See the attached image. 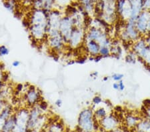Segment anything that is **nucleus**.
Masks as SVG:
<instances>
[{
  "label": "nucleus",
  "mask_w": 150,
  "mask_h": 132,
  "mask_svg": "<svg viewBox=\"0 0 150 132\" xmlns=\"http://www.w3.org/2000/svg\"><path fill=\"white\" fill-rule=\"evenodd\" d=\"M143 9L144 10L150 11V0H144Z\"/></svg>",
  "instance_id": "obj_24"
},
{
  "label": "nucleus",
  "mask_w": 150,
  "mask_h": 132,
  "mask_svg": "<svg viewBox=\"0 0 150 132\" xmlns=\"http://www.w3.org/2000/svg\"><path fill=\"white\" fill-rule=\"evenodd\" d=\"M100 55L103 57H107L110 56L111 50L110 47L108 46H101L100 50Z\"/></svg>",
  "instance_id": "obj_19"
},
{
  "label": "nucleus",
  "mask_w": 150,
  "mask_h": 132,
  "mask_svg": "<svg viewBox=\"0 0 150 132\" xmlns=\"http://www.w3.org/2000/svg\"><path fill=\"white\" fill-rule=\"evenodd\" d=\"M16 114H13L5 121L1 130L3 132H12L16 128Z\"/></svg>",
  "instance_id": "obj_14"
},
{
  "label": "nucleus",
  "mask_w": 150,
  "mask_h": 132,
  "mask_svg": "<svg viewBox=\"0 0 150 132\" xmlns=\"http://www.w3.org/2000/svg\"><path fill=\"white\" fill-rule=\"evenodd\" d=\"M41 93L34 86H30L25 94V102L29 106L32 107L41 102Z\"/></svg>",
  "instance_id": "obj_8"
},
{
  "label": "nucleus",
  "mask_w": 150,
  "mask_h": 132,
  "mask_svg": "<svg viewBox=\"0 0 150 132\" xmlns=\"http://www.w3.org/2000/svg\"><path fill=\"white\" fill-rule=\"evenodd\" d=\"M75 27L74 19L71 16H66L61 19L59 30L66 44H68L72 30Z\"/></svg>",
  "instance_id": "obj_2"
},
{
  "label": "nucleus",
  "mask_w": 150,
  "mask_h": 132,
  "mask_svg": "<svg viewBox=\"0 0 150 132\" xmlns=\"http://www.w3.org/2000/svg\"><path fill=\"white\" fill-rule=\"evenodd\" d=\"M87 60V57H80L79 59H77L76 62L78 64H84L86 61Z\"/></svg>",
  "instance_id": "obj_26"
},
{
  "label": "nucleus",
  "mask_w": 150,
  "mask_h": 132,
  "mask_svg": "<svg viewBox=\"0 0 150 132\" xmlns=\"http://www.w3.org/2000/svg\"><path fill=\"white\" fill-rule=\"evenodd\" d=\"M135 129L139 132H150V119L147 118L142 119Z\"/></svg>",
  "instance_id": "obj_15"
},
{
  "label": "nucleus",
  "mask_w": 150,
  "mask_h": 132,
  "mask_svg": "<svg viewBox=\"0 0 150 132\" xmlns=\"http://www.w3.org/2000/svg\"><path fill=\"white\" fill-rule=\"evenodd\" d=\"M45 132H50V131H45Z\"/></svg>",
  "instance_id": "obj_36"
},
{
  "label": "nucleus",
  "mask_w": 150,
  "mask_h": 132,
  "mask_svg": "<svg viewBox=\"0 0 150 132\" xmlns=\"http://www.w3.org/2000/svg\"><path fill=\"white\" fill-rule=\"evenodd\" d=\"M77 127L80 132H98L100 129L99 122L94 118L92 108H85L79 113Z\"/></svg>",
  "instance_id": "obj_1"
},
{
  "label": "nucleus",
  "mask_w": 150,
  "mask_h": 132,
  "mask_svg": "<svg viewBox=\"0 0 150 132\" xmlns=\"http://www.w3.org/2000/svg\"><path fill=\"white\" fill-rule=\"evenodd\" d=\"M30 110L26 108H22L16 113V128L12 132H28V121Z\"/></svg>",
  "instance_id": "obj_3"
},
{
  "label": "nucleus",
  "mask_w": 150,
  "mask_h": 132,
  "mask_svg": "<svg viewBox=\"0 0 150 132\" xmlns=\"http://www.w3.org/2000/svg\"><path fill=\"white\" fill-rule=\"evenodd\" d=\"M93 115L94 118H95L96 121L99 122L101 119H102L108 115L107 108L105 107H98L96 109L93 110Z\"/></svg>",
  "instance_id": "obj_16"
},
{
  "label": "nucleus",
  "mask_w": 150,
  "mask_h": 132,
  "mask_svg": "<svg viewBox=\"0 0 150 132\" xmlns=\"http://www.w3.org/2000/svg\"><path fill=\"white\" fill-rule=\"evenodd\" d=\"M150 18V11L144 10L140 13L135 20V27L142 37L146 36L148 34L147 25Z\"/></svg>",
  "instance_id": "obj_6"
},
{
  "label": "nucleus",
  "mask_w": 150,
  "mask_h": 132,
  "mask_svg": "<svg viewBox=\"0 0 150 132\" xmlns=\"http://www.w3.org/2000/svg\"><path fill=\"white\" fill-rule=\"evenodd\" d=\"M98 132H106V131H103V130H100V131H98Z\"/></svg>",
  "instance_id": "obj_35"
},
{
  "label": "nucleus",
  "mask_w": 150,
  "mask_h": 132,
  "mask_svg": "<svg viewBox=\"0 0 150 132\" xmlns=\"http://www.w3.org/2000/svg\"><path fill=\"white\" fill-rule=\"evenodd\" d=\"M48 131L64 132V125L61 123H59V122H55V123L50 125L49 128H48Z\"/></svg>",
  "instance_id": "obj_17"
},
{
  "label": "nucleus",
  "mask_w": 150,
  "mask_h": 132,
  "mask_svg": "<svg viewBox=\"0 0 150 132\" xmlns=\"http://www.w3.org/2000/svg\"><path fill=\"white\" fill-rule=\"evenodd\" d=\"M103 102V100L100 96L99 95H96L93 97V99L92 100V103L94 105H97L101 104Z\"/></svg>",
  "instance_id": "obj_23"
},
{
  "label": "nucleus",
  "mask_w": 150,
  "mask_h": 132,
  "mask_svg": "<svg viewBox=\"0 0 150 132\" xmlns=\"http://www.w3.org/2000/svg\"><path fill=\"white\" fill-rule=\"evenodd\" d=\"M137 59V56L134 52L132 50L129 51V53L125 56V61L129 64H135Z\"/></svg>",
  "instance_id": "obj_18"
},
{
  "label": "nucleus",
  "mask_w": 150,
  "mask_h": 132,
  "mask_svg": "<svg viewBox=\"0 0 150 132\" xmlns=\"http://www.w3.org/2000/svg\"><path fill=\"white\" fill-rule=\"evenodd\" d=\"M112 87L115 90H119V84H118V82H114V83H113Z\"/></svg>",
  "instance_id": "obj_29"
},
{
  "label": "nucleus",
  "mask_w": 150,
  "mask_h": 132,
  "mask_svg": "<svg viewBox=\"0 0 150 132\" xmlns=\"http://www.w3.org/2000/svg\"><path fill=\"white\" fill-rule=\"evenodd\" d=\"M91 76H92L93 77H97V76H98V72L97 71L93 72V73H92V74H91Z\"/></svg>",
  "instance_id": "obj_33"
},
{
  "label": "nucleus",
  "mask_w": 150,
  "mask_h": 132,
  "mask_svg": "<svg viewBox=\"0 0 150 132\" xmlns=\"http://www.w3.org/2000/svg\"><path fill=\"white\" fill-rule=\"evenodd\" d=\"M142 119L137 115L133 114H128L125 117V124L128 129H134L136 128L137 124Z\"/></svg>",
  "instance_id": "obj_13"
},
{
  "label": "nucleus",
  "mask_w": 150,
  "mask_h": 132,
  "mask_svg": "<svg viewBox=\"0 0 150 132\" xmlns=\"http://www.w3.org/2000/svg\"><path fill=\"white\" fill-rule=\"evenodd\" d=\"M9 50L6 46H5V45H1V46H0V56H7V55L9 54Z\"/></svg>",
  "instance_id": "obj_20"
},
{
  "label": "nucleus",
  "mask_w": 150,
  "mask_h": 132,
  "mask_svg": "<svg viewBox=\"0 0 150 132\" xmlns=\"http://www.w3.org/2000/svg\"><path fill=\"white\" fill-rule=\"evenodd\" d=\"M62 100H60V99H58L56 102H55V105H56V106H57L58 107H60L62 106Z\"/></svg>",
  "instance_id": "obj_27"
},
{
  "label": "nucleus",
  "mask_w": 150,
  "mask_h": 132,
  "mask_svg": "<svg viewBox=\"0 0 150 132\" xmlns=\"http://www.w3.org/2000/svg\"><path fill=\"white\" fill-rule=\"evenodd\" d=\"M112 132H125V131L124 130H123V129H120V128H118L117 129H115L114 131H112Z\"/></svg>",
  "instance_id": "obj_32"
},
{
  "label": "nucleus",
  "mask_w": 150,
  "mask_h": 132,
  "mask_svg": "<svg viewBox=\"0 0 150 132\" xmlns=\"http://www.w3.org/2000/svg\"><path fill=\"white\" fill-rule=\"evenodd\" d=\"M38 105L40 107V109H41V111H45V110L47 109L48 107V105L47 103L44 102V101H41V102L39 103V104Z\"/></svg>",
  "instance_id": "obj_22"
},
{
  "label": "nucleus",
  "mask_w": 150,
  "mask_h": 132,
  "mask_svg": "<svg viewBox=\"0 0 150 132\" xmlns=\"http://www.w3.org/2000/svg\"><path fill=\"white\" fill-rule=\"evenodd\" d=\"M23 85H22V84H19V85L17 86L16 90L18 92H21V91L23 90Z\"/></svg>",
  "instance_id": "obj_31"
},
{
  "label": "nucleus",
  "mask_w": 150,
  "mask_h": 132,
  "mask_svg": "<svg viewBox=\"0 0 150 132\" xmlns=\"http://www.w3.org/2000/svg\"><path fill=\"white\" fill-rule=\"evenodd\" d=\"M55 0H33L32 5L34 9H42L47 11L52 10Z\"/></svg>",
  "instance_id": "obj_11"
},
{
  "label": "nucleus",
  "mask_w": 150,
  "mask_h": 132,
  "mask_svg": "<svg viewBox=\"0 0 150 132\" xmlns=\"http://www.w3.org/2000/svg\"><path fill=\"white\" fill-rule=\"evenodd\" d=\"M145 39H146V41L147 45H149V46H150V33H149V34H147L146 36Z\"/></svg>",
  "instance_id": "obj_28"
},
{
  "label": "nucleus",
  "mask_w": 150,
  "mask_h": 132,
  "mask_svg": "<svg viewBox=\"0 0 150 132\" xmlns=\"http://www.w3.org/2000/svg\"><path fill=\"white\" fill-rule=\"evenodd\" d=\"M118 84H119V90L120 91H123L125 89V85L123 83V80L118 81Z\"/></svg>",
  "instance_id": "obj_25"
},
{
  "label": "nucleus",
  "mask_w": 150,
  "mask_h": 132,
  "mask_svg": "<svg viewBox=\"0 0 150 132\" xmlns=\"http://www.w3.org/2000/svg\"><path fill=\"white\" fill-rule=\"evenodd\" d=\"M120 119L113 114H108L99 121L100 129L106 132H112L120 126Z\"/></svg>",
  "instance_id": "obj_4"
},
{
  "label": "nucleus",
  "mask_w": 150,
  "mask_h": 132,
  "mask_svg": "<svg viewBox=\"0 0 150 132\" xmlns=\"http://www.w3.org/2000/svg\"><path fill=\"white\" fill-rule=\"evenodd\" d=\"M116 13L123 20L127 21L130 18L132 8L128 0H116Z\"/></svg>",
  "instance_id": "obj_7"
},
{
  "label": "nucleus",
  "mask_w": 150,
  "mask_h": 132,
  "mask_svg": "<svg viewBox=\"0 0 150 132\" xmlns=\"http://www.w3.org/2000/svg\"><path fill=\"white\" fill-rule=\"evenodd\" d=\"M112 78L113 81H115V82H118V81L122 80V79L123 78V75L120 73H114L112 75Z\"/></svg>",
  "instance_id": "obj_21"
},
{
  "label": "nucleus",
  "mask_w": 150,
  "mask_h": 132,
  "mask_svg": "<svg viewBox=\"0 0 150 132\" xmlns=\"http://www.w3.org/2000/svg\"><path fill=\"white\" fill-rule=\"evenodd\" d=\"M19 65H20V62L19 61H14L13 63H12V66H13L14 68H17V67H18Z\"/></svg>",
  "instance_id": "obj_30"
},
{
  "label": "nucleus",
  "mask_w": 150,
  "mask_h": 132,
  "mask_svg": "<svg viewBox=\"0 0 150 132\" xmlns=\"http://www.w3.org/2000/svg\"><path fill=\"white\" fill-rule=\"evenodd\" d=\"M85 42V49L89 56L96 57L100 55L101 45L98 42L94 40H86Z\"/></svg>",
  "instance_id": "obj_10"
},
{
  "label": "nucleus",
  "mask_w": 150,
  "mask_h": 132,
  "mask_svg": "<svg viewBox=\"0 0 150 132\" xmlns=\"http://www.w3.org/2000/svg\"><path fill=\"white\" fill-rule=\"evenodd\" d=\"M47 40L49 46L56 52L61 51L66 45V43H65L61 33L55 36L48 37Z\"/></svg>",
  "instance_id": "obj_9"
},
{
  "label": "nucleus",
  "mask_w": 150,
  "mask_h": 132,
  "mask_svg": "<svg viewBox=\"0 0 150 132\" xmlns=\"http://www.w3.org/2000/svg\"><path fill=\"white\" fill-rule=\"evenodd\" d=\"M103 80H104V81H107V80H108V77H105V78L103 79Z\"/></svg>",
  "instance_id": "obj_34"
},
{
  "label": "nucleus",
  "mask_w": 150,
  "mask_h": 132,
  "mask_svg": "<svg viewBox=\"0 0 150 132\" xmlns=\"http://www.w3.org/2000/svg\"><path fill=\"white\" fill-rule=\"evenodd\" d=\"M137 58L142 59V61H144L146 66H148L150 68V46L148 45H146L142 49L139 51L136 54Z\"/></svg>",
  "instance_id": "obj_12"
},
{
  "label": "nucleus",
  "mask_w": 150,
  "mask_h": 132,
  "mask_svg": "<svg viewBox=\"0 0 150 132\" xmlns=\"http://www.w3.org/2000/svg\"><path fill=\"white\" fill-rule=\"evenodd\" d=\"M86 32V31H85L84 28H78L75 26L72 30L67 45L72 48H77L80 46V45L84 42Z\"/></svg>",
  "instance_id": "obj_5"
}]
</instances>
